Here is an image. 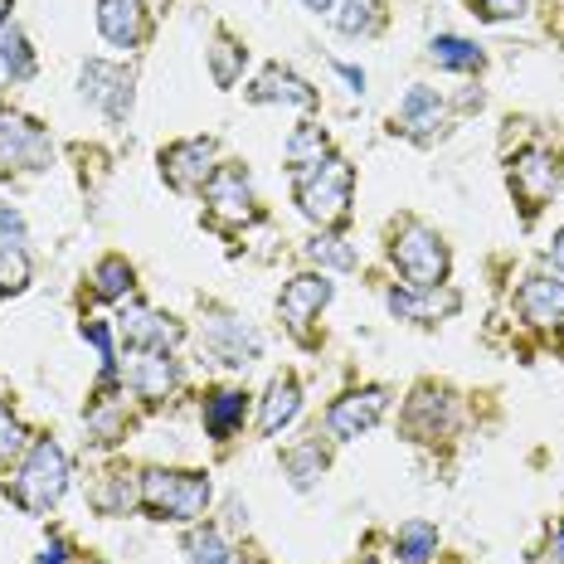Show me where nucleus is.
I'll list each match as a JSON object with an SVG mask.
<instances>
[{"instance_id":"nucleus-27","label":"nucleus","mask_w":564,"mask_h":564,"mask_svg":"<svg viewBox=\"0 0 564 564\" xmlns=\"http://www.w3.org/2000/svg\"><path fill=\"white\" fill-rule=\"evenodd\" d=\"M336 25L346 34H370L375 25H380V0H346L336 15Z\"/></svg>"},{"instance_id":"nucleus-5","label":"nucleus","mask_w":564,"mask_h":564,"mask_svg":"<svg viewBox=\"0 0 564 564\" xmlns=\"http://www.w3.org/2000/svg\"><path fill=\"white\" fill-rule=\"evenodd\" d=\"M205 346H209V356H215L219 366L243 370L258 350H263V336H258L253 326L234 322V316H209L205 322Z\"/></svg>"},{"instance_id":"nucleus-13","label":"nucleus","mask_w":564,"mask_h":564,"mask_svg":"<svg viewBox=\"0 0 564 564\" xmlns=\"http://www.w3.org/2000/svg\"><path fill=\"white\" fill-rule=\"evenodd\" d=\"M521 312L535 326H560L564 322V282L555 278H531L521 288Z\"/></svg>"},{"instance_id":"nucleus-31","label":"nucleus","mask_w":564,"mask_h":564,"mask_svg":"<svg viewBox=\"0 0 564 564\" xmlns=\"http://www.w3.org/2000/svg\"><path fill=\"white\" fill-rule=\"evenodd\" d=\"M132 501H137V487H132V481H127L122 473H117V477L108 481V487L98 491V507L108 511V516H112V511H127V507H132Z\"/></svg>"},{"instance_id":"nucleus-18","label":"nucleus","mask_w":564,"mask_h":564,"mask_svg":"<svg viewBox=\"0 0 564 564\" xmlns=\"http://www.w3.org/2000/svg\"><path fill=\"white\" fill-rule=\"evenodd\" d=\"M399 122H404L414 137H429L433 127L443 122V102H438V93H429V88H409V98L399 102Z\"/></svg>"},{"instance_id":"nucleus-30","label":"nucleus","mask_w":564,"mask_h":564,"mask_svg":"<svg viewBox=\"0 0 564 564\" xmlns=\"http://www.w3.org/2000/svg\"><path fill=\"white\" fill-rule=\"evenodd\" d=\"M30 282V258L20 249H0V292H20Z\"/></svg>"},{"instance_id":"nucleus-1","label":"nucleus","mask_w":564,"mask_h":564,"mask_svg":"<svg viewBox=\"0 0 564 564\" xmlns=\"http://www.w3.org/2000/svg\"><path fill=\"white\" fill-rule=\"evenodd\" d=\"M64 487H68V457L58 443L50 438H40L30 448L25 457V467H20V477H15V497H20V507L25 511H50L58 497H64Z\"/></svg>"},{"instance_id":"nucleus-10","label":"nucleus","mask_w":564,"mask_h":564,"mask_svg":"<svg viewBox=\"0 0 564 564\" xmlns=\"http://www.w3.org/2000/svg\"><path fill=\"white\" fill-rule=\"evenodd\" d=\"M0 161H10V166H34V161H44V132L30 117L0 112Z\"/></svg>"},{"instance_id":"nucleus-17","label":"nucleus","mask_w":564,"mask_h":564,"mask_svg":"<svg viewBox=\"0 0 564 564\" xmlns=\"http://www.w3.org/2000/svg\"><path fill=\"white\" fill-rule=\"evenodd\" d=\"M98 30L112 44H137L141 34V6L137 0H98Z\"/></svg>"},{"instance_id":"nucleus-26","label":"nucleus","mask_w":564,"mask_h":564,"mask_svg":"<svg viewBox=\"0 0 564 564\" xmlns=\"http://www.w3.org/2000/svg\"><path fill=\"white\" fill-rule=\"evenodd\" d=\"M307 253L316 258V263H326V268H340V273H350V268H356V249H350L340 234H322V239H312Z\"/></svg>"},{"instance_id":"nucleus-42","label":"nucleus","mask_w":564,"mask_h":564,"mask_svg":"<svg viewBox=\"0 0 564 564\" xmlns=\"http://www.w3.org/2000/svg\"><path fill=\"white\" fill-rule=\"evenodd\" d=\"M6 15H10V0H0V30H6Z\"/></svg>"},{"instance_id":"nucleus-38","label":"nucleus","mask_w":564,"mask_h":564,"mask_svg":"<svg viewBox=\"0 0 564 564\" xmlns=\"http://www.w3.org/2000/svg\"><path fill=\"white\" fill-rule=\"evenodd\" d=\"M550 560L564 564V525H555V535H550Z\"/></svg>"},{"instance_id":"nucleus-36","label":"nucleus","mask_w":564,"mask_h":564,"mask_svg":"<svg viewBox=\"0 0 564 564\" xmlns=\"http://www.w3.org/2000/svg\"><path fill=\"white\" fill-rule=\"evenodd\" d=\"M481 15L487 20H516V15H525V0H481Z\"/></svg>"},{"instance_id":"nucleus-12","label":"nucleus","mask_w":564,"mask_h":564,"mask_svg":"<svg viewBox=\"0 0 564 564\" xmlns=\"http://www.w3.org/2000/svg\"><path fill=\"white\" fill-rule=\"evenodd\" d=\"M122 336L132 340L137 350H166L181 340V326L171 322V316H156V312H147V307H132L122 316Z\"/></svg>"},{"instance_id":"nucleus-34","label":"nucleus","mask_w":564,"mask_h":564,"mask_svg":"<svg viewBox=\"0 0 564 564\" xmlns=\"http://www.w3.org/2000/svg\"><path fill=\"white\" fill-rule=\"evenodd\" d=\"M20 243H25V219H20V209H10L0 199V249H20Z\"/></svg>"},{"instance_id":"nucleus-41","label":"nucleus","mask_w":564,"mask_h":564,"mask_svg":"<svg viewBox=\"0 0 564 564\" xmlns=\"http://www.w3.org/2000/svg\"><path fill=\"white\" fill-rule=\"evenodd\" d=\"M555 268H560V273H564V229L555 234Z\"/></svg>"},{"instance_id":"nucleus-11","label":"nucleus","mask_w":564,"mask_h":564,"mask_svg":"<svg viewBox=\"0 0 564 564\" xmlns=\"http://www.w3.org/2000/svg\"><path fill=\"white\" fill-rule=\"evenodd\" d=\"M209 205H215V215L229 219V225L253 215V195H249V181H243L239 166H225L209 175Z\"/></svg>"},{"instance_id":"nucleus-16","label":"nucleus","mask_w":564,"mask_h":564,"mask_svg":"<svg viewBox=\"0 0 564 564\" xmlns=\"http://www.w3.org/2000/svg\"><path fill=\"white\" fill-rule=\"evenodd\" d=\"M249 98L253 102H297V108H312L316 93L302 84L297 74H288V68H268V74L249 88Z\"/></svg>"},{"instance_id":"nucleus-37","label":"nucleus","mask_w":564,"mask_h":564,"mask_svg":"<svg viewBox=\"0 0 564 564\" xmlns=\"http://www.w3.org/2000/svg\"><path fill=\"white\" fill-rule=\"evenodd\" d=\"M84 336L93 340V346H98L102 366H108V370H112V340H108V326H102V322H84Z\"/></svg>"},{"instance_id":"nucleus-21","label":"nucleus","mask_w":564,"mask_h":564,"mask_svg":"<svg viewBox=\"0 0 564 564\" xmlns=\"http://www.w3.org/2000/svg\"><path fill=\"white\" fill-rule=\"evenodd\" d=\"M239 419H243V394H234V390H219L205 404V429L215 433V438H229V433L239 429Z\"/></svg>"},{"instance_id":"nucleus-6","label":"nucleus","mask_w":564,"mask_h":564,"mask_svg":"<svg viewBox=\"0 0 564 564\" xmlns=\"http://www.w3.org/2000/svg\"><path fill=\"white\" fill-rule=\"evenodd\" d=\"M384 414V390H360V394H346L332 404V414H326V429L336 433V438H360L366 429H375Z\"/></svg>"},{"instance_id":"nucleus-29","label":"nucleus","mask_w":564,"mask_h":564,"mask_svg":"<svg viewBox=\"0 0 564 564\" xmlns=\"http://www.w3.org/2000/svg\"><path fill=\"white\" fill-rule=\"evenodd\" d=\"M98 297H122L127 288H132V268L122 263V258H108V263H98Z\"/></svg>"},{"instance_id":"nucleus-40","label":"nucleus","mask_w":564,"mask_h":564,"mask_svg":"<svg viewBox=\"0 0 564 564\" xmlns=\"http://www.w3.org/2000/svg\"><path fill=\"white\" fill-rule=\"evenodd\" d=\"M40 564H64V545H58V540H54V545L40 555Z\"/></svg>"},{"instance_id":"nucleus-9","label":"nucleus","mask_w":564,"mask_h":564,"mask_svg":"<svg viewBox=\"0 0 564 564\" xmlns=\"http://www.w3.org/2000/svg\"><path fill=\"white\" fill-rule=\"evenodd\" d=\"M511 185L516 195L525 199V209H540L550 195L560 191V175H555V161L545 156V151H525L521 161L511 166Z\"/></svg>"},{"instance_id":"nucleus-20","label":"nucleus","mask_w":564,"mask_h":564,"mask_svg":"<svg viewBox=\"0 0 564 564\" xmlns=\"http://www.w3.org/2000/svg\"><path fill=\"white\" fill-rule=\"evenodd\" d=\"M326 161V137H322V127H312V122H302L297 132L288 137V166L292 175H307L316 171Z\"/></svg>"},{"instance_id":"nucleus-44","label":"nucleus","mask_w":564,"mask_h":564,"mask_svg":"<svg viewBox=\"0 0 564 564\" xmlns=\"http://www.w3.org/2000/svg\"><path fill=\"white\" fill-rule=\"evenodd\" d=\"M0 74H6V68H0Z\"/></svg>"},{"instance_id":"nucleus-39","label":"nucleus","mask_w":564,"mask_h":564,"mask_svg":"<svg viewBox=\"0 0 564 564\" xmlns=\"http://www.w3.org/2000/svg\"><path fill=\"white\" fill-rule=\"evenodd\" d=\"M336 74H340V78H346V84L366 88V74H360V68H350V64H336Z\"/></svg>"},{"instance_id":"nucleus-33","label":"nucleus","mask_w":564,"mask_h":564,"mask_svg":"<svg viewBox=\"0 0 564 564\" xmlns=\"http://www.w3.org/2000/svg\"><path fill=\"white\" fill-rule=\"evenodd\" d=\"M239 64H243V50H239V44H234V40H219L215 44V78H219V84H234V78H239Z\"/></svg>"},{"instance_id":"nucleus-19","label":"nucleus","mask_w":564,"mask_h":564,"mask_svg":"<svg viewBox=\"0 0 564 564\" xmlns=\"http://www.w3.org/2000/svg\"><path fill=\"white\" fill-rule=\"evenodd\" d=\"M302 409V394H297V380H273L268 384V399H263V414H258V423H263V433H278L282 423H292Z\"/></svg>"},{"instance_id":"nucleus-32","label":"nucleus","mask_w":564,"mask_h":564,"mask_svg":"<svg viewBox=\"0 0 564 564\" xmlns=\"http://www.w3.org/2000/svg\"><path fill=\"white\" fill-rule=\"evenodd\" d=\"M191 564H229V550H225V540H219L215 531H205V535H191Z\"/></svg>"},{"instance_id":"nucleus-35","label":"nucleus","mask_w":564,"mask_h":564,"mask_svg":"<svg viewBox=\"0 0 564 564\" xmlns=\"http://www.w3.org/2000/svg\"><path fill=\"white\" fill-rule=\"evenodd\" d=\"M20 443H25V433H20V423L6 414V409H0V463H6V457H15L20 453Z\"/></svg>"},{"instance_id":"nucleus-43","label":"nucleus","mask_w":564,"mask_h":564,"mask_svg":"<svg viewBox=\"0 0 564 564\" xmlns=\"http://www.w3.org/2000/svg\"><path fill=\"white\" fill-rule=\"evenodd\" d=\"M307 6H312V10H332V0H307Z\"/></svg>"},{"instance_id":"nucleus-4","label":"nucleus","mask_w":564,"mask_h":564,"mask_svg":"<svg viewBox=\"0 0 564 564\" xmlns=\"http://www.w3.org/2000/svg\"><path fill=\"white\" fill-rule=\"evenodd\" d=\"M394 263H399V273L409 278V288H438L443 273H448V249L438 243L433 229L409 225L394 239Z\"/></svg>"},{"instance_id":"nucleus-25","label":"nucleus","mask_w":564,"mask_h":564,"mask_svg":"<svg viewBox=\"0 0 564 564\" xmlns=\"http://www.w3.org/2000/svg\"><path fill=\"white\" fill-rule=\"evenodd\" d=\"M0 68H6L10 78H30V68H34V58L25 50V34H20L15 25L0 30Z\"/></svg>"},{"instance_id":"nucleus-8","label":"nucleus","mask_w":564,"mask_h":564,"mask_svg":"<svg viewBox=\"0 0 564 564\" xmlns=\"http://www.w3.org/2000/svg\"><path fill=\"white\" fill-rule=\"evenodd\" d=\"M84 93L98 108H108V117H127V108H132V78L117 64H102V58H93L84 68Z\"/></svg>"},{"instance_id":"nucleus-23","label":"nucleus","mask_w":564,"mask_h":564,"mask_svg":"<svg viewBox=\"0 0 564 564\" xmlns=\"http://www.w3.org/2000/svg\"><path fill=\"white\" fill-rule=\"evenodd\" d=\"M457 307V297L448 292V297H438L433 288H423V297H414V292H390V312L394 316H433V312H453Z\"/></svg>"},{"instance_id":"nucleus-14","label":"nucleus","mask_w":564,"mask_h":564,"mask_svg":"<svg viewBox=\"0 0 564 564\" xmlns=\"http://www.w3.org/2000/svg\"><path fill=\"white\" fill-rule=\"evenodd\" d=\"M171 384H175V366H171L166 350H137V360H132V390L141 399H166Z\"/></svg>"},{"instance_id":"nucleus-7","label":"nucleus","mask_w":564,"mask_h":564,"mask_svg":"<svg viewBox=\"0 0 564 564\" xmlns=\"http://www.w3.org/2000/svg\"><path fill=\"white\" fill-rule=\"evenodd\" d=\"M332 302V282L326 278H292L288 288H282V322L292 326L297 336H307L312 316Z\"/></svg>"},{"instance_id":"nucleus-15","label":"nucleus","mask_w":564,"mask_h":564,"mask_svg":"<svg viewBox=\"0 0 564 564\" xmlns=\"http://www.w3.org/2000/svg\"><path fill=\"white\" fill-rule=\"evenodd\" d=\"M209 156H215V147H209V141H181V147H171L166 156H161V166H166V181L185 191V185L205 181Z\"/></svg>"},{"instance_id":"nucleus-3","label":"nucleus","mask_w":564,"mask_h":564,"mask_svg":"<svg viewBox=\"0 0 564 564\" xmlns=\"http://www.w3.org/2000/svg\"><path fill=\"white\" fill-rule=\"evenodd\" d=\"M297 205L302 215L316 219V225H336L350 209V166L336 156H326L316 171L297 175Z\"/></svg>"},{"instance_id":"nucleus-24","label":"nucleus","mask_w":564,"mask_h":564,"mask_svg":"<svg viewBox=\"0 0 564 564\" xmlns=\"http://www.w3.org/2000/svg\"><path fill=\"white\" fill-rule=\"evenodd\" d=\"M438 550V531L429 521H409L399 531V560L404 564H429V555Z\"/></svg>"},{"instance_id":"nucleus-22","label":"nucleus","mask_w":564,"mask_h":564,"mask_svg":"<svg viewBox=\"0 0 564 564\" xmlns=\"http://www.w3.org/2000/svg\"><path fill=\"white\" fill-rule=\"evenodd\" d=\"M429 58L443 68H477L481 64V50L473 40H457V34H438V40L429 44Z\"/></svg>"},{"instance_id":"nucleus-2","label":"nucleus","mask_w":564,"mask_h":564,"mask_svg":"<svg viewBox=\"0 0 564 564\" xmlns=\"http://www.w3.org/2000/svg\"><path fill=\"white\" fill-rule=\"evenodd\" d=\"M141 501H147L156 516H171V521H195L209 501V477L205 473H147L141 477Z\"/></svg>"},{"instance_id":"nucleus-28","label":"nucleus","mask_w":564,"mask_h":564,"mask_svg":"<svg viewBox=\"0 0 564 564\" xmlns=\"http://www.w3.org/2000/svg\"><path fill=\"white\" fill-rule=\"evenodd\" d=\"M288 477H292V487L307 491L312 481L322 477V448H316V443H302L297 453H288Z\"/></svg>"}]
</instances>
